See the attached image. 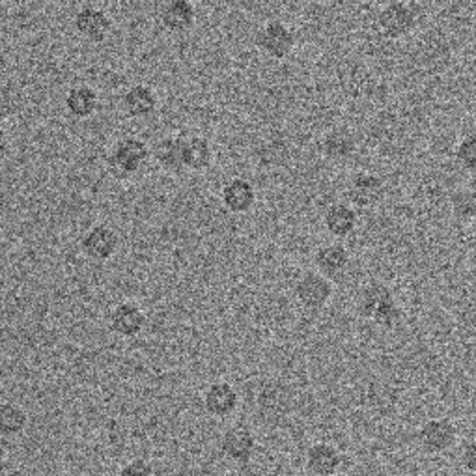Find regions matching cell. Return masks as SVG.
<instances>
[{
  "instance_id": "6da1fadb",
  "label": "cell",
  "mask_w": 476,
  "mask_h": 476,
  "mask_svg": "<svg viewBox=\"0 0 476 476\" xmlns=\"http://www.w3.org/2000/svg\"><path fill=\"white\" fill-rule=\"evenodd\" d=\"M357 312L363 320L372 322L385 331L395 329L404 318L393 290L381 280H370L361 288L357 295Z\"/></svg>"
},
{
  "instance_id": "44dd1931",
  "label": "cell",
  "mask_w": 476,
  "mask_h": 476,
  "mask_svg": "<svg viewBox=\"0 0 476 476\" xmlns=\"http://www.w3.org/2000/svg\"><path fill=\"white\" fill-rule=\"evenodd\" d=\"M213 163V150L207 139L189 137L184 139V166L193 172L207 170Z\"/></svg>"
},
{
  "instance_id": "f1b7e54d",
  "label": "cell",
  "mask_w": 476,
  "mask_h": 476,
  "mask_svg": "<svg viewBox=\"0 0 476 476\" xmlns=\"http://www.w3.org/2000/svg\"><path fill=\"white\" fill-rule=\"evenodd\" d=\"M6 152H8V137L3 129H0V157H3Z\"/></svg>"
},
{
  "instance_id": "ffe728a7",
  "label": "cell",
  "mask_w": 476,
  "mask_h": 476,
  "mask_svg": "<svg viewBox=\"0 0 476 476\" xmlns=\"http://www.w3.org/2000/svg\"><path fill=\"white\" fill-rule=\"evenodd\" d=\"M98 92L92 89V86H75L66 96V109L71 116L79 118V120H86L90 118L96 111H98Z\"/></svg>"
},
{
  "instance_id": "4fadbf2b",
  "label": "cell",
  "mask_w": 476,
  "mask_h": 476,
  "mask_svg": "<svg viewBox=\"0 0 476 476\" xmlns=\"http://www.w3.org/2000/svg\"><path fill=\"white\" fill-rule=\"evenodd\" d=\"M352 264V254L342 243H327L316 249L314 266L316 271L329 280L340 277Z\"/></svg>"
},
{
  "instance_id": "8992f818",
  "label": "cell",
  "mask_w": 476,
  "mask_h": 476,
  "mask_svg": "<svg viewBox=\"0 0 476 476\" xmlns=\"http://www.w3.org/2000/svg\"><path fill=\"white\" fill-rule=\"evenodd\" d=\"M295 34L282 21H268L256 34V48L275 60L288 58L295 49Z\"/></svg>"
},
{
  "instance_id": "9c48e42d",
  "label": "cell",
  "mask_w": 476,
  "mask_h": 476,
  "mask_svg": "<svg viewBox=\"0 0 476 476\" xmlns=\"http://www.w3.org/2000/svg\"><path fill=\"white\" fill-rule=\"evenodd\" d=\"M344 467L342 450L329 441H316L307 449L305 469L312 476H336Z\"/></svg>"
},
{
  "instance_id": "7402d4cb",
  "label": "cell",
  "mask_w": 476,
  "mask_h": 476,
  "mask_svg": "<svg viewBox=\"0 0 476 476\" xmlns=\"http://www.w3.org/2000/svg\"><path fill=\"white\" fill-rule=\"evenodd\" d=\"M153 157L157 163L170 172H182L184 166V137H168L155 144Z\"/></svg>"
},
{
  "instance_id": "7c38bea8",
  "label": "cell",
  "mask_w": 476,
  "mask_h": 476,
  "mask_svg": "<svg viewBox=\"0 0 476 476\" xmlns=\"http://www.w3.org/2000/svg\"><path fill=\"white\" fill-rule=\"evenodd\" d=\"M75 30L92 43H101L112 30V21L107 16V12L96 8V6H84L75 14L73 19Z\"/></svg>"
},
{
  "instance_id": "3957f363",
  "label": "cell",
  "mask_w": 476,
  "mask_h": 476,
  "mask_svg": "<svg viewBox=\"0 0 476 476\" xmlns=\"http://www.w3.org/2000/svg\"><path fill=\"white\" fill-rule=\"evenodd\" d=\"M458 439H460L458 426L449 417L429 418L417 431V441L420 449L431 456H441L452 450Z\"/></svg>"
},
{
  "instance_id": "cb8c5ba5",
  "label": "cell",
  "mask_w": 476,
  "mask_h": 476,
  "mask_svg": "<svg viewBox=\"0 0 476 476\" xmlns=\"http://www.w3.org/2000/svg\"><path fill=\"white\" fill-rule=\"evenodd\" d=\"M452 213L461 221H472L476 215V198L472 189H458L450 195Z\"/></svg>"
},
{
  "instance_id": "ac0fdd59",
  "label": "cell",
  "mask_w": 476,
  "mask_h": 476,
  "mask_svg": "<svg viewBox=\"0 0 476 476\" xmlns=\"http://www.w3.org/2000/svg\"><path fill=\"white\" fill-rule=\"evenodd\" d=\"M123 109L129 116L133 118H148L157 109V94L148 84H135L123 94Z\"/></svg>"
},
{
  "instance_id": "8fae6325",
  "label": "cell",
  "mask_w": 476,
  "mask_h": 476,
  "mask_svg": "<svg viewBox=\"0 0 476 476\" xmlns=\"http://www.w3.org/2000/svg\"><path fill=\"white\" fill-rule=\"evenodd\" d=\"M120 245L118 234L109 225H96L86 232L80 239L82 252L96 262H107L111 259Z\"/></svg>"
},
{
  "instance_id": "4316f807",
  "label": "cell",
  "mask_w": 476,
  "mask_h": 476,
  "mask_svg": "<svg viewBox=\"0 0 476 476\" xmlns=\"http://www.w3.org/2000/svg\"><path fill=\"white\" fill-rule=\"evenodd\" d=\"M460 463L463 467V471L467 472H474L476 471V449H474V441H467L461 449L460 454Z\"/></svg>"
},
{
  "instance_id": "5bb4252c",
  "label": "cell",
  "mask_w": 476,
  "mask_h": 476,
  "mask_svg": "<svg viewBox=\"0 0 476 476\" xmlns=\"http://www.w3.org/2000/svg\"><path fill=\"white\" fill-rule=\"evenodd\" d=\"M146 325V314L135 302H120L116 305L109 316V327L112 333L123 336V338H133L137 336Z\"/></svg>"
},
{
  "instance_id": "9a60e30c",
  "label": "cell",
  "mask_w": 476,
  "mask_h": 476,
  "mask_svg": "<svg viewBox=\"0 0 476 476\" xmlns=\"http://www.w3.org/2000/svg\"><path fill=\"white\" fill-rule=\"evenodd\" d=\"M221 200L227 211L234 215L249 213L256 204V189L245 178H232L221 191Z\"/></svg>"
},
{
  "instance_id": "d6986e66",
  "label": "cell",
  "mask_w": 476,
  "mask_h": 476,
  "mask_svg": "<svg viewBox=\"0 0 476 476\" xmlns=\"http://www.w3.org/2000/svg\"><path fill=\"white\" fill-rule=\"evenodd\" d=\"M161 23L170 32H187L196 21V10L187 0H172L161 6Z\"/></svg>"
},
{
  "instance_id": "52a82bcc",
  "label": "cell",
  "mask_w": 476,
  "mask_h": 476,
  "mask_svg": "<svg viewBox=\"0 0 476 476\" xmlns=\"http://www.w3.org/2000/svg\"><path fill=\"white\" fill-rule=\"evenodd\" d=\"M256 436L254 431L247 426H232L228 428L221 438V454L241 467L249 465L256 454Z\"/></svg>"
},
{
  "instance_id": "7a4b0ae2",
  "label": "cell",
  "mask_w": 476,
  "mask_h": 476,
  "mask_svg": "<svg viewBox=\"0 0 476 476\" xmlns=\"http://www.w3.org/2000/svg\"><path fill=\"white\" fill-rule=\"evenodd\" d=\"M333 293V282L314 270L302 273L293 286L295 301L299 302V307L309 314L322 312L329 305Z\"/></svg>"
},
{
  "instance_id": "ba28073f",
  "label": "cell",
  "mask_w": 476,
  "mask_h": 476,
  "mask_svg": "<svg viewBox=\"0 0 476 476\" xmlns=\"http://www.w3.org/2000/svg\"><path fill=\"white\" fill-rule=\"evenodd\" d=\"M204 409L213 418H228L239 407V393L228 381H215L204 393Z\"/></svg>"
},
{
  "instance_id": "30bf717a",
  "label": "cell",
  "mask_w": 476,
  "mask_h": 476,
  "mask_svg": "<svg viewBox=\"0 0 476 476\" xmlns=\"http://www.w3.org/2000/svg\"><path fill=\"white\" fill-rule=\"evenodd\" d=\"M385 196V184L381 176L374 172H357V175L348 184V198L350 206L361 209L376 207Z\"/></svg>"
},
{
  "instance_id": "2e32d148",
  "label": "cell",
  "mask_w": 476,
  "mask_h": 476,
  "mask_svg": "<svg viewBox=\"0 0 476 476\" xmlns=\"http://www.w3.org/2000/svg\"><path fill=\"white\" fill-rule=\"evenodd\" d=\"M323 223H325V230L333 238L344 239L355 232V228L359 225V213L350 204L336 202V204L329 206Z\"/></svg>"
},
{
  "instance_id": "83f0119b",
  "label": "cell",
  "mask_w": 476,
  "mask_h": 476,
  "mask_svg": "<svg viewBox=\"0 0 476 476\" xmlns=\"http://www.w3.org/2000/svg\"><path fill=\"white\" fill-rule=\"evenodd\" d=\"M0 476H21V472L12 463H0Z\"/></svg>"
},
{
  "instance_id": "603a6c76",
  "label": "cell",
  "mask_w": 476,
  "mask_h": 476,
  "mask_svg": "<svg viewBox=\"0 0 476 476\" xmlns=\"http://www.w3.org/2000/svg\"><path fill=\"white\" fill-rule=\"evenodd\" d=\"M28 417L26 413L14 404H3L0 406V436H19L26 428Z\"/></svg>"
},
{
  "instance_id": "d4e9b609",
  "label": "cell",
  "mask_w": 476,
  "mask_h": 476,
  "mask_svg": "<svg viewBox=\"0 0 476 476\" xmlns=\"http://www.w3.org/2000/svg\"><path fill=\"white\" fill-rule=\"evenodd\" d=\"M456 161L467 172H474V168H476V139H474V133H469L467 137H463V141L458 144Z\"/></svg>"
},
{
  "instance_id": "277c9868",
  "label": "cell",
  "mask_w": 476,
  "mask_h": 476,
  "mask_svg": "<svg viewBox=\"0 0 476 476\" xmlns=\"http://www.w3.org/2000/svg\"><path fill=\"white\" fill-rule=\"evenodd\" d=\"M150 148L143 139L125 137L118 141L109 153V166L118 176H133L148 163Z\"/></svg>"
},
{
  "instance_id": "e0dca14e",
  "label": "cell",
  "mask_w": 476,
  "mask_h": 476,
  "mask_svg": "<svg viewBox=\"0 0 476 476\" xmlns=\"http://www.w3.org/2000/svg\"><path fill=\"white\" fill-rule=\"evenodd\" d=\"M322 152L331 161H348L357 152V141L350 129L334 127L325 133L322 141Z\"/></svg>"
},
{
  "instance_id": "484cf974",
  "label": "cell",
  "mask_w": 476,
  "mask_h": 476,
  "mask_svg": "<svg viewBox=\"0 0 476 476\" xmlns=\"http://www.w3.org/2000/svg\"><path fill=\"white\" fill-rule=\"evenodd\" d=\"M118 476H155V471L148 461L133 460L120 469Z\"/></svg>"
},
{
  "instance_id": "5b68a950",
  "label": "cell",
  "mask_w": 476,
  "mask_h": 476,
  "mask_svg": "<svg viewBox=\"0 0 476 476\" xmlns=\"http://www.w3.org/2000/svg\"><path fill=\"white\" fill-rule=\"evenodd\" d=\"M418 12L409 3H388L377 12L376 26L385 39H400L417 26Z\"/></svg>"
}]
</instances>
